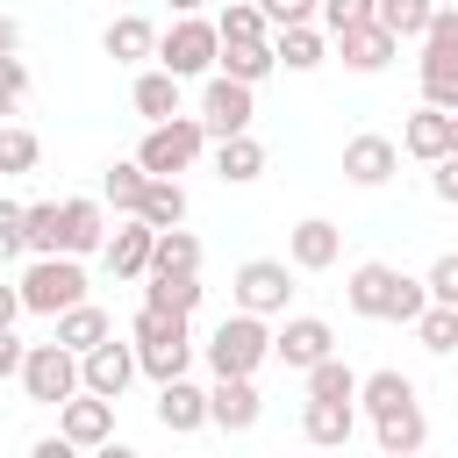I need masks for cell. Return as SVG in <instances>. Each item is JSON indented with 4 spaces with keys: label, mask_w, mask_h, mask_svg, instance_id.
<instances>
[{
    "label": "cell",
    "mask_w": 458,
    "mask_h": 458,
    "mask_svg": "<svg viewBox=\"0 0 458 458\" xmlns=\"http://www.w3.org/2000/svg\"><path fill=\"white\" fill-rule=\"evenodd\" d=\"M429 186H437V200H451V208H458V150H444V157H437V179H429Z\"/></svg>",
    "instance_id": "obj_47"
},
{
    "label": "cell",
    "mask_w": 458,
    "mask_h": 458,
    "mask_svg": "<svg viewBox=\"0 0 458 458\" xmlns=\"http://www.w3.org/2000/svg\"><path fill=\"white\" fill-rule=\"evenodd\" d=\"M143 186H150V172L129 157V165H107V186H100V193L114 200V215H136V208H143Z\"/></svg>",
    "instance_id": "obj_33"
},
{
    "label": "cell",
    "mask_w": 458,
    "mask_h": 458,
    "mask_svg": "<svg viewBox=\"0 0 458 458\" xmlns=\"http://www.w3.org/2000/svg\"><path fill=\"white\" fill-rule=\"evenodd\" d=\"M429 7L437 0H372V21H386L394 36H422L429 29Z\"/></svg>",
    "instance_id": "obj_36"
},
{
    "label": "cell",
    "mask_w": 458,
    "mask_h": 458,
    "mask_svg": "<svg viewBox=\"0 0 458 458\" xmlns=\"http://www.w3.org/2000/svg\"><path fill=\"white\" fill-rule=\"evenodd\" d=\"M215 172H222V179H236V186H243V179H258V172H265V143H258L250 129L222 136V150H215Z\"/></svg>",
    "instance_id": "obj_24"
},
{
    "label": "cell",
    "mask_w": 458,
    "mask_h": 458,
    "mask_svg": "<svg viewBox=\"0 0 458 458\" xmlns=\"http://www.w3.org/2000/svg\"><path fill=\"white\" fill-rule=\"evenodd\" d=\"M7 50H21V29H14L7 14H0V57H7Z\"/></svg>",
    "instance_id": "obj_51"
},
{
    "label": "cell",
    "mask_w": 458,
    "mask_h": 458,
    "mask_svg": "<svg viewBox=\"0 0 458 458\" xmlns=\"http://www.w3.org/2000/svg\"><path fill=\"white\" fill-rule=\"evenodd\" d=\"M272 57H279L286 72H308V64H322V36H315L308 21H286L279 43H272Z\"/></svg>",
    "instance_id": "obj_31"
},
{
    "label": "cell",
    "mask_w": 458,
    "mask_h": 458,
    "mask_svg": "<svg viewBox=\"0 0 458 458\" xmlns=\"http://www.w3.org/2000/svg\"><path fill=\"white\" fill-rule=\"evenodd\" d=\"M301 429H308V444H344L351 437V401H308Z\"/></svg>",
    "instance_id": "obj_32"
},
{
    "label": "cell",
    "mask_w": 458,
    "mask_h": 458,
    "mask_svg": "<svg viewBox=\"0 0 458 458\" xmlns=\"http://www.w3.org/2000/svg\"><path fill=\"white\" fill-rule=\"evenodd\" d=\"M322 21H329V29H351V21H372V0H322Z\"/></svg>",
    "instance_id": "obj_46"
},
{
    "label": "cell",
    "mask_w": 458,
    "mask_h": 458,
    "mask_svg": "<svg viewBox=\"0 0 458 458\" xmlns=\"http://www.w3.org/2000/svg\"><path fill=\"white\" fill-rule=\"evenodd\" d=\"M150 301L193 315V301H200V272H150Z\"/></svg>",
    "instance_id": "obj_34"
},
{
    "label": "cell",
    "mask_w": 458,
    "mask_h": 458,
    "mask_svg": "<svg viewBox=\"0 0 458 458\" xmlns=\"http://www.w3.org/2000/svg\"><path fill=\"white\" fill-rule=\"evenodd\" d=\"M186 358H193L186 315H179V308L143 301V315H136V365H143L150 379H179V372H186Z\"/></svg>",
    "instance_id": "obj_1"
},
{
    "label": "cell",
    "mask_w": 458,
    "mask_h": 458,
    "mask_svg": "<svg viewBox=\"0 0 458 458\" xmlns=\"http://www.w3.org/2000/svg\"><path fill=\"white\" fill-rule=\"evenodd\" d=\"M172 7H179V14H193V7H200V0H172Z\"/></svg>",
    "instance_id": "obj_53"
},
{
    "label": "cell",
    "mask_w": 458,
    "mask_h": 458,
    "mask_svg": "<svg viewBox=\"0 0 458 458\" xmlns=\"http://www.w3.org/2000/svg\"><path fill=\"white\" fill-rule=\"evenodd\" d=\"M157 422L165 429H200L208 422V394L179 372V379H157Z\"/></svg>",
    "instance_id": "obj_18"
},
{
    "label": "cell",
    "mask_w": 458,
    "mask_h": 458,
    "mask_svg": "<svg viewBox=\"0 0 458 458\" xmlns=\"http://www.w3.org/2000/svg\"><path fill=\"white\" fill-rule=\"evenodd\" d=\"M14 315H21V286H0V329H14Z\"/></svg>",
    "instance_id": "obj_50"
},
{
    "label": "cell",
    "mask_w": 458,
    "mask_h": 458,
    "mask_svg": "<svg viewBox=\"0 0 458 458\" xmlns=\"http://www.w3.org/2000/svg\"><path fill=\"white\" fill-rule=\"evenodd\" d=\"M422 437H429V422H422V408H415V401L379 408V444H386V451H422Z\"/></svg>",
    "instance_id": "obj_29"
},
{
    "label": "cell",
    "mask_w": 458,
    "mask_h": 458,
    "mask_svg": "<svg viewBox=\"0 0 458 458\" xmlns=\"http://www.w3.org/2000/svg\"><path fill=\"white\" fill-rule=\"evenodd\" d=\"M14 286H21V308H36V315H57V308L86 301V272H79L72 250H36V265Z\"/></svg>",
    "instance_id": "obj_2"
},
{
    "label": "cell",
    "mask_w": 458,
    "mask_h": 458,
    "mask_svg": "<svg viewBox=\"0 0 458 458\" xmlns=\"http://www.w3.org/2000/svg\"><path fill=\"white\" fill-rule=\"evenodd\" d=\"M21 93H29V64H21L14 50H7V57H0V114H7V107H14Z\"/></svg>",
    "instance_id": "obj_44"
},
{
    "label": "cell",
    "mask_w": 458,
    "mask_h": 458,
    "mask_svg": "<svg viewBox=\"0 0 458 458\" xmlns=\"http://www.w3.org/2000/svg\"><path fill=\"white\" fill-rule=\"evenodd\" d=\"M150 229H172V222H186V193H179V179H157L150 172V186H143V208H136Z\"/></svg>",
    "instance_id": "obj_30"
},
{
    "label": "cell",
    "mask_w": 458,
    "mask_h": 458,
    "mask_svg": "<svg viewBox=\"0 0 458 458\" xmlns=\"http://www.w3.org/2000/svg\"><path fill=\"white\" fill-rule=\"evenodd\" d=\"M136 379V351L129 344H93V351H79V386L86 394H107V401H122V386Z\"/></svg>",
    "instance_id": "obj_8"
},
{
    "label": "cell",
    "mask_w": 458,
    "mask_h": 458,
    "mask_svg": "<svg viewBox=\"0 0 458 458\" xmlns=\"http://www.w3.org/2000/svg\"><path fill=\"white\" fill-rule=\"evenodd\" d=\"M422 301H429V286L401 272V293H394V308H386V315H394V322H415V315H422Z\"/></svg>",
    "instance_id": "obj_45"
},
{
    "label": "cell",
    "mask_w": 458,
    "mask_h": 458,
    "mask_svg": "<svg viewBox=\"0 0 458 458\" xmlns=\"http://www.w3.org/2000/svg\"><path fill=\"white\" fill-rule=\"evenodd\" d=\"M21 386H29V401L64 408V401L79 394V351H72V344H36V351H21Z\"/></svg>",
    "instance_id": "obj_4"
},
{
    "label": "cell",
    "mask_w": 458,
    "mask_h": 458,
    "mask_svg": "<svg viewBox=\"0 0 458 458\" xmlns=\"http://www.w3.org/2000/svg\"><path fill=\"white\" fill-rule=\"evenodd\" d=\"M286 293H293V279H286V265H279V258H243V265H236V301H243L250 315L286 308Z\"/></svg>",
    "instance_id": "obj_9"
},
{
    "label": "cell",
    "mask_w": 458,
    "mask_h": 458,
    "mask_svg": "<svg viewBox=\"0 0 458 458\" xmlns=\"http://www.w3.org/2000/svg\"><path fill=\"white\" fill-rule=\"evenodd\" d=\"M107 57H122V64H136V57H150L157 50V21H143V14H122V21H107Z\"/></svg>",
    "instance_id": "obj_22"
},
{
    "label": "cell",
    "mask_w": 458,
    "mask_h": 458,
    "mask_svg": "<svg viewBox=\"0 0 458 458\" xmlns=\"http://www.w3.org/2000/svg\"><path fill=\"white\" fill-rule=\"evenodd\" d=\"M107 336V315L93 308V301H72V308H57V344H72V351H93Z\"/></svg>",
    "instance_id": "obj_27"
},
{
    "label": "cell",
    "mask_w": 458,
    "mask_h": 458,
    "mask_svg": "<svg viewBox=\"0 0 458 458\" xmlns=\"http://www.w3.org/2000/svg\"><path fill=\"white\" fill-rule=\"evenodd\" d=\"M200 143H208L200 114H165V122H150V136H143L136 165H143V172H157V179H172V172H186V165L200 157Z\"/></svg>",
    "instance_id": "obj_3"
},
{
    "label": "cell",
    "mask_w": 458,
    "mask_h": 458,
    "mask_svg": "<svg viewBox=\"0 0 458 458\" xmlns=\"http://www.w3.org/2000/svg\"><path fill=\"white\" fill-rule=\"evenodd\" d=\"M308 401H358V372L329 351V358H315L308 365Z\"/></svg>",
    "instance_id": "obj_28"
},
{
    "label": "cell",
    "mask_w": 458,
    "mask_h": 458,
    "mask_svg": "<svg viewBox=\"0 0 458 458\" xmlns=\"http://www.w3.org/2000/svg\"><path fill=\"white\" fill-rule=\"evenodd\" d=\"M415 336H422L429 351H451V344H458V308H451V301H422Z\"/></svg>",
    "instance_id": "obj_35"
},
{
    "label": "cell",
    "mask_w": 458,
    "mask_h": 458,
    "mask_svg": "<svg viewBox=\"0 0 458 458\" xmlns=\"http://www.w3.org/2000/svg\"><path fill=\"white\" fill-rule=\"evenodd\" d=\"M215 29H222V36H243V43H258V36H265V7H258V0H229Z\"/></svg>",
    "instance_id": "obj_40"
},
{
    "label": "cell",
    "mask_w": 458,
    "mask_h": 458,
    "mask_svg": "<svg viewBox=\"0 0 458 458\" xmlns=\"http://www.w3.org/2000/svg\"><path fill=\"white\" fill-rule=\"evenodd\" d=\"M36 157H43L36 129H14V122H0V172H36Z\"/></svg>",
    "instance_id": "obj_37"
},
{
    "label": "cell",
    "mask_w": 458,
    "mask_h": 458,
    "mask_svg": "<svg viewBox=\"0 0 458 458\" xmlns=\"http://www.w3.org/2000/svg\"><path fill=\"white\" fill-rule=\"evenodd\" d=\"M21 372V344H14V329H0V379H14Z\"/></svg>",
    "instance_id": "obj_49"
},
{
    "label": "cell",
    "mask_w": 458,
    "mask_h": 458,
    "mask_svg": "<svg viewBox=\"0 0 458 458\" xmlns=\"http://www.w3.org/2000/svg\"><path fill=\"white\" fill-rule=\"evenodd\" d=\"M358 401L379 415V408H401V401H415V386H408L401 372H372V379H358Z\"/></svg>",
    "instance_id": "obj_39"
},
{
    "label": "cell",
    "mask_w": 458,
    "mask_h": 458,
    "mask_svg": "<svg viewBox=\"0 0 458 458\" xmlns=\"http://www.w3.org/2000/svg\"><path fill=\"white\" fill-rule=\"evenodd\" d=\"M258 7H265V21H279V29H286V21H308V7H315V0H258Z\"/></svg>",
    "instance_id": "obj_48"
},
{
    "label": "cell",
    "mask_w": 458,
    "mask_h": 458,
    "mask_svg": "<svg viewBox=\"0 0 458 458\" xmlns=\"http://www.w3.org/2000/svg\"><path fill=\"white\" fill-rule=\"evenodd\" d=\"M329 344H336V336H329V322H322V315H293V322L272 336V351H279L293 372H308L315 358H329Z\"/></svg>",
    "instance_id": "obj_16"
},
{
    "label": "cell",
    "mask_w": 458,
    "mask_h": 458,
    "mask_svg": "<svg viewBox=\"0 0 458 458\" xmlns=\"http://www.w3.org/2000/svg\"><path fill=\"white\" fill-rule=\"evenodd\" d=\"M344 293H351V308H358V315H386V308H394V293H401V272H394V265H379V258H365V265H351V286H344Z\"/></svg>",
    "instance_id": "obj_17"
},
{
    "label": "cell",
    "mask_w": 458,
    "mask_h": 458,
    "mask_svg": "<svg viewBox=\"0 0 458 458\" xmlns=\"http://www.w3.org/2000/svg\"><path fill=\"white\" fill-rule=\"evenodd\" d=\"M200 129L208 136H236V129H250V79H208V93H200Z\"/></svg>",
    "instance_id": "obj_7"
},
{
    "label": "cell",
    "mask_w": 458,
    "mask_h": 458,
    "mask_svg": "<svg viewBox=\"0 0 458 458\" xmlns=\"http://www.w3.org/2000/svg\"><path fill=\"white\" fill-rule=\"evenodd\" d=\"M336 43H344V64H351V72H379V64L401 50V36H394L386 21H351V29H336Z\"/></svg>",
    "instance_id": "obj_13"
},
{
    "label": "cell",
    "mask_w": 458,
    "mask_h": 458,
    "mask_svg": "<svg viewBox=\"0 0 458 458\" xmlns=\"http://www.w3.org/2000/svg\"><path fill=\"white\" fill-rule=\"evenodd\" d=\"M215 50H222V29H215V21H200V14H179V21L157 36V57H165V72H179V79L208 72V64H215Z\"/></svg>",
    "instance_id": "obj_6"
},
{
    "label": "cell",
    "mask_w": 458,
    "mask_h": 458,
    "mask_svg": "<svg viewBox=\"0 0 458 458\" xmlns=\"http://www.w3.org/2000/svg\"><path fill=\"white\" fill-rule=\"evenodd\" d=\"M422 286H429V301H451V308H458V250H444V258L429 265Z\"/></svg>",
    "instance_id": "obj_41"
},
{
    "label": "cell",
    "mask_w": 458,
    "mask_h": 458,
    "mask_svg": "<svg viewBox=\"0 0 458 458\" xmlns=\"http://www.w3.org/2000/svg\"><path fill=\"white\" fill-rule=\"evenodd\" d=\"M401 150L437 165V157L451 150V107H429V100H422V114H408V129H401Z\"/></svg>",
    "instance_id": "obj_19"
},
{
    "label": "cell",
    "mask_w": 458,
    "mask_h": 458,
    "mask_svg": "<svg viewBox=\"0 0 458 458\" xmlns=\"http://www.w3.org/2000/svg\"><path fill=\"white\" fill-rule=\"evenodd\" d=\"M129 100H136V114H150V122H165V114H179V72H143L136 86H129Z\"/></svg>",
    "instance_id": "obj_23"
},
{
    "label": "cell",
    "mask_w": 458,
    "mask_h": 458,
    "mask_svg": "<svg viewBox=\"0 0 458 458\" xmlns=\"http://www.w3.org/2000/svg\"><path fill=\"white\" fill-rule=\"evenodd\" d=\"M286 258H293V272H322V265H336V222L308 215V222L286 236Z\"/></svg>",
    "instance_id": "obj_20"
},
{
    "label": "cell",
    "mask_w": 458,
    "mask_h": 458,
    "mask_svg": "<svg viewBox=\"0 0 458 458\" xmlns=\"http://www.w3.org/2000/svg\"><path fill=\"white\" fill-rule=\"evenodd\" d=\"M422 100L429 107H458V50H429L422 43Z\"/></svg>",
    "instance_id": "obj_26"
},
{
    "label": "cell",
    "mask_w": 458,
    "mask_h": 458,
    "mask_svg": "<svg viewBox=\"0 0 458 458\" xmlns=\"http://www.w3.org/2000/svg\"><path fill=\"white\" fill-rule=\"evenodd\" d=\"M21 236L29 250H57V200H21Z\"/></svg>",
    "instance_id": "obj_38"
},
{
    "label": "cell",
    "mask_w": 458,
    "mask_h": 458,
    "mask_svg": "<svg viewBox=\"0 0 458 458\" xmlns=\"http://www.w3.org/2000/svg\"><path fill=\"white\" fill-rule=\"evenodd\" d=\"M265 351H272V336H265V322H258L250 308L222 315V329L208 336V365H215V372H258Z\"/></svg>",
    "instance_id": "obj_5"
},
{
    "label": "cell",
    "mask_w": 458,
    "mask_h": 458,
    "mask_svg": "<svg viewBox=\"0 0 458 458\" xmlns=\"http://www.w3.org/2000/svg\"><path fill=\"white\" fill-rule=\"evenodd\" d=\"M215 64H222L229 79H250V86H258V79H265V72H272L279 57H272V43H265V36H258V43H243V36H222Z\"/></svg>",
    "instance_id": "obj_21"
},
{
    "label": "cell",
    "mask_w": 458,
    "mask_h": 458,
    "mask_svg": "<svg viewBox=\"0 0 458 458\" xmlns=\"http://www.w3.org/2000/svg\"><path fill=\"white\" fill-rule=\"evenodd\" d=\"M394 165H401V150H394V136H379V129H365V136L344 143V179H358V186H386Z\"/></svg>",
    "instance_id": "obj_10"
},
{
    "label": "cell",
    "mask_w": 458,
    "mask_h": 458,
    "mask_svg": "<svg viewBox=\"0 0 458 458\" xmlns=\"http://www.w3.org/2000/svg\"><path fill=\"white\" fill-rule=\"evenodd\" d=\"M451 150H458V107H451Z\"/></svg>",
    "instance_id": "obj_52"
},
{
    "label": "cell",
    "mask_w": 458,
    "mask_h": 458,
    "mask_svg": "<svg viewBox=\"0 0 458 458\" xmlns=\"http://www.w3.org/2000/svg\"><path fill=\"white\" fill-rule=\"evenodd\" d=\"M422 43H429V50H458V7H429Z\"/></svg>",
    "instance_id": "obj_43"
},
{
    "label": "cell",
    "mask_w": 458,
    "mask_h": 458,
    "mask_svg": "<svg viewBox=\"0 0 458 458\" xmlns=\"http://www.w3.org/2000/svg\"><path fill=\"white\" fill-rule=\"evenodd\" d=\"M57 429L72 437V451L107 444V437H114V408H107V394H86V386H79V394L64 401V422H57Z\"/></svg>",
    "instance_id": "obj_12"
},
{
    "label": "cell",
    "mask_w": 458,
    "mask_h": 458,
    "mask_svg": "<svg viewBox=\"0 0 458 458\" xmlns=\"http://www.w3.org/2000/svg\"><path fill=\"white\" fill-rule=\"evenodd\" d=\"M21 250H29V236H21V200H0V265L21 258Z\"/></svg>",
    "instance_id": "obj_42"
},
{
    "label": "cell",
    "mask_w": 458,
    "mask_h": 458,
    "mask_svg": "<svg viewBox=\"0 0 458 458\" xmlns=\"http://www.w3.org/2000/svg\"><path fill=\"white\" fill-rule=\"evenodd\" d=\"M208 422H222V429H250V422H258V386H250V372H215Z\"/></svg>",
    "instance_id": "obj_11"
},
{
    "label": "cell",
    "mask_w": 458,
    "mask_h": 458,
    "mask_svg": "<svg viewBox=\"0 0 458 458\" xmlns=\"http://www.w3.org/2000/svg\"><path fill=\"white\" fill-rule=\"evenodd\" d=\"M150 243H157V229L143 222V215H129L100 250H107V265H114V279H143L150 272Z\"/></svg>",
    "instance_id": "obj_15"
},
{
    "label": "cell",
    "mask_w": 458,
    "mask_h": 458,
    "mask_svg": "<svg viewBox=\"0 0 458 458\" xmlns=\"http://www.w3.org/2000/svg\"><path fill=\"white\" fill-rule=\"evenodd\" d=\"M150 272H200V236L193 229H157V243H150Z\"/></svg>",
    "instance_id": "obj_25"
},
{
    "label": "cell",
    "mask_w": 458,
    "mask_h": 458,
    "mask_svg": "<svg viewBox=\"0 0 458 458\" xmlns=\"http://www.w3.org/2000/svg\"><path fill=\"white\" fill-rule=\"evenodd\" d=\"M107 243V222H100V200H57V250L86 258Z\"/></svg>",
    "instance_id": "obj_14"
}]
</instances>
